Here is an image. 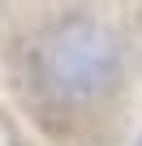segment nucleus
Returning <instances> with one entry per match:
<instances>
[{"label": "nucleus", "mask_w": 142, "mask_h": 146, "mask_svg": "<svg viewBox=\"0 0 142 146\" xmlns=\"http://www.w3.org/2000/svg\"><path fill=\"white\" fill-rule=\"evenodd\" d=\"M0 86L43 146H125L142 120V0H0Z\"/></svg>", "instance_id": "1"}, {"label": "nucleus", "mask_w": 142, "mask_h": 146, "mask_svg": "<svg viewBox=\"0 0 142 146\" xmlns=\"http://www.w3.org/2000/svg\"><path fill=\"white\" fill-rule=\"evenodd\" d=\"M0 146H43V142L26 129V120L13 112V103L5 99V86H0Z\"/></svg>", "instance_id": "2"}, {"label": "nucleus", "mask_w": 142, "mask_h": 146, "mask_svg": "<svg viewBox=\"0 0 142 146\" xmlns=\"http://www.w3.org/2000/svg\"><path fill=\"white\" fill-rule=\"evenodd\" d=\"M125 142H129V137H125Z\"/></svg>", "instance_id": "3"}]
</instances>
